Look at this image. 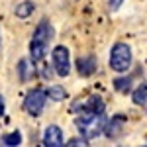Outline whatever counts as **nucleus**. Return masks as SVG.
Returning <instances> with one entry per match:
<instances>
[{
    "mask_svg": "<svg viewBox=\"0 0 147 147\" xmlns=\"http://www.w3.org/2000/svg\"><path fill=\"white\" fill-rule=\"evenodd\" d=\"M51 39H53V28L47 20H41L35 28L32 41H30V61L32 63H39L45 57Z\"/></svg>",
    "mask_w": 147,
    "mask_h": 147,
    "instance_id": "f257e3e1",
    "label": "nucleus"
},
{
    "mask_svg": "<svg viewBox=\"0 0 147 147\" xmlns=\"http://www.w3.org/2000/svg\"><path fill=\"white\" fill-rule=\"evenodd\" d=\"M77 127L79 134L84 139H92V137L100 136V129H104V112H92L82 108L80 114L77 116Z\"/></svg>",
    "mask_w": 147,
    "mask_h": 147,
    "instance_id": "f03ea898",
    "label": "nucleus"
},
{
    "mask_svg": "<svg viewBox=\"0 0 147 147\" xmlns=\"http://www.w3.org/2000/svg\"><path fill=\"white\" fill-rule=\"evenodd\" d=\"M131 65V49L125 43H116L110 51V67L116 73H125Z\"/></svg>",
    "mask_w": 147,
    "mask_h": 147,
    "instance_id": "7ed1b4c3",
    "label": "nucleus"
},
{
    "mask_svg": "<svg viewBox=\"0 0 147 147\" xmlns=\"http://www.w3.org/2000/svg\"><path fill=\"white\" fill-rule=\"evenodd\" d=\"M45 102H47V92L41 90V88H34V90H30L26 94V98H24V110L30 114V116H41L43 112V108H45Z\"/></svg>",
    "mask_w": 147,
    "mask_h": 147,
    "instance_id": "20e7f679",
    "label": "nucleus"
},
{
    "mask_svg": "<svg viewBox=\"0 0 147 147\" xmlns=\"http://www.w3.org/2000/svg\"><path fill=\"white\" fill-rule=\"evenodd\" d=\"M53 71L59 77H67L71 73V57H69V49L63 45H57L53 49Z\"/></svg>",
    "mask_w": 147,
    "mask_h": 147,
    "instance_id": "39448f33",
    "label": "nucleus"
},
{
    "mask_svg": "<svg viewBox=\"0 0 147 147\" xmlns=\"http://www.w3.org/2000/svg\"><path fill=\"white\" fill-rule=\"evenodd\" d=\"M63 129L59 125H47L43 131V145L49 147H61L63 145Z\"/></svg>",
    "mask_w": 147,
    "mask_h": 147,
    "instance_id": "423d86ee",
    "label": "nucleus"
},
{
    "mask_svg": "<svg viewBox=\"0 0 147 147\" xmlns=\"http://www.w3.org/2000/svg\"><path fill=\"white\" fill-rule=\"evenodd\" d=\"M122 129H124V118L122 116H114L110 122L104 124V134L110 137V139L120 137L122 136Z\"/></svg>",
    "mask_w": 147,
    "mask_h": 147,
    "instance_id": "0eeeda50",
    "label": "nucleus"
},
{
    "mask_svg": "<svg viewBox=\"0 0 147 147\" xmlns=\"http://www.w3.org/2000/svg\"><path fill=\"white\" fill-rule=\"evenodd\" d=\"M94 71H96V59L92 55L79 57L77 59V73H79L80 77H90Z\"/></svg>",
    "mask_w": 147,
    "mask_h": 147,
    "instance_id": "6e6552de",
    "label": "nucleus"
},
{
    "mask_svg": "<svg viewBox=\"0 0 147 147\" xmlns=\"http://www.w3.org/2000/svg\"><path fill=\"white\" fill-rule=\"evenodd\" d=\"M34 10H35V4L32 2V0H24L22 4H18L16 6V16L18 18H30L32 14H34Z\"/></svg>",
    "mask_w": 147,
    "mask_h": 147,
    "instance_id": "1a4fd4ad",
    "label": "nucleus"
},
{
    "mask_svg": "<svg viewBox=\"0 0 147 147\" xmlns=\"http://www.w3.org/2000/svg\"><path fill=\"white\" fill-rule=\"evenodd\" d=\"M82 108L92 110V112H104V102H102L100 96H90L88 100L82 104Z\"/></svg>",
    "mask_w": 147,
    "mask_h": 147,
    "instance_id": "9d476101",
    "label": "nucleus"
},
{
    "mask_svg": "<svg viewBox=\"0 0 147 147\" xmlns=\"http://www.w3.org/2000/svg\"><path fill=\"white\" fill-rule=\"evenodd\" d=\"M47 96L51 98V100H55V102H61V100H65L67 98V92H65V88L63 86H49L47 88Z\"/></svg>",
    "mask_w": 147,
    "mask_h": 147,
    "instance_id": "9b49d317",
    "label": "nucleus"
},
{
    "mask_svg": "<svg viewBox=\"0 0 147 147\" xmlns=\"http://www.w3.org/2000/svg\"><path fill=\"white\" fill-rule=\"evenodd\" d=\"M114 88L118 92H122V94H125V92L131 90V79L129 77H120V79L114 80Z\"/></svg>",
    "mask_w": 147,
    "mask_h": 147,
    "instance_id": "f8f14e48",
    "label": "nucleus"
},
{
    "mask_svg": "<svg viewBox=\"0 0 147 147\" xmlns=\"http://www.w3.org/2000/svg\"><path fill=\"white\" fill-rule=\"evenodd\" d=\"M2 143L8 147H14V145H20L22 143V134L16 129V131H12V134H6V136L2 137Z\"/></svg>",
    "mask_w": 147,
    "mask_h": 147,
    "instance_id": "ddd939ff",
    "label": "nucleus"
},
{
    "mask_svg": "<svg viewBox=\"0 0 147 147\" xmlns=\"http://www.w3.org/2000/svg\"><path fill=\"white\" fill-rule=\"evenodd\" d=\"M147 102V84H141L134 92V104H145Z\"/></svg>",
    "mask_w": 147,
    "mask_h": 147,
    "instance_id": "4468645a",
    "label": "nucleus"
},
{
    "mask_svg": "<svg viewBox=\"0 0 147 147\" xmlns=\"http://www.w3.org/2000/svg\"><path fill=\"white\" fill-rule=\"evenodd\" d=\"M28 59H22L20 63H18V73H20V80L22 82H26L28 80Z\"/></svg>",
    "mask_w": 147,
    "mask_h": 147,
    "instance_id": "2eb2a0df",
    "label": "nucleus"
},
{
    "mask_svg": "<svg viewBox=\"0 0 147 147\" xmlns=\"http://www.w3.org/2000/svg\"><path fill=\"white\" fill-rule=\"evenodd\" d=\"M39 77L43 80H51V77H53V67H49V65H45V67L39 71Z\"/></svg>",
    "mask_w": 147,
    "mask_h": 147,
    "instance_id": "dca6fc26",
    "label": "nucleus"
},
{
    "mask_svg": "<svg viewBox=\"0 0 147 147\" xmlns=\"http://www.w3.org/2000/svg\"><path fill=\"white\" fill-rule=\"evenodd\" d=\"M86 141H88V139H84V137H79V139L75 137V139L69 141V145H86Z\"/></svg>",
    "mask_w": 147,
    "mask_h": 147,
    "instance_id": "f3484780",
    "label": "nucleus"
},
{
    "mask_svg": "<svg viewBox=\"0 0 147 147\" xmlns=\"http://www.w3.org/2000/svg\"><path fill=\"white\" fill-rule=\"evenodd\" d=\"M4 112V98H2V96H0V114Z\"/></svg>",
    "mask_w": 147,
    "mask_h": 147,
    "instance_id": "a211bd4d",
    "label": "nucleus"
}]
</instances>
